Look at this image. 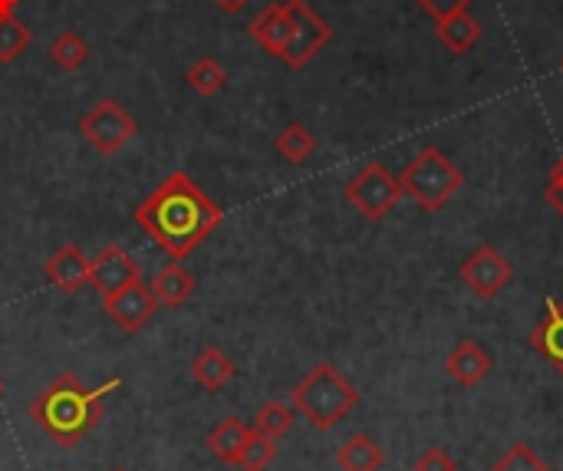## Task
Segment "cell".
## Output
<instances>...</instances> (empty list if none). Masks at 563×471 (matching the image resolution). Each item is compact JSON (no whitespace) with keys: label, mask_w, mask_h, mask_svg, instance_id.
I'll use <instances>...</instances> for the list:
<instances>
[{"label":"cell","mask_w":563,"mask_h":471,"mask_svg":"<svg viewBox=\"0 0 563 471\" xmlns=\"http://www.w3.org/2000/svg\"><path fill=\"white\" fill-rule=\"evenodd\" d=\"M492 370H495V360L478 340H462L445 357V376L462 390H475Z\"/></svg>","instance_id":"8fae6325"},{"label":"cell","mask_w":563,"mask_h":471,"mask_svg":"<svg viewBox=\"0 0 563 471\" xmlns=\"http://www.w3.org/2000/svg\"><path fill=\"white\" fill-rule=\"evenodd\" d=\"M3 393H7V383H3V380H0V396H3Z\"/></svg>","instance_id":"d6a6232c"},{"label":"cell","mask_w":563,"mask_h":471,"mask_svg":"<svg viewBox=\"0 0 563 471\" xmlns=\"http://www.w3.org/2000/svg\"><path fill=\"white\" fill-rule=\"evenodd\" d=\"M102 310L112 317V324H115L119 330H125V333H139V330L155 317L158 300L152 297V291H148V287L142 284V277H139V281L125 284L122 291H115V294L102 297Z\"/></svg>","instance_id":"9c48e42d"},{"label":"cell","mask_w":563,"mask_h":471,"mask_svg":"<svg viewBox=\"0 0 563 471\" xmlns=\"http://www.w3.org/2000/svg\"><path fill=\"white\" fill-rule=\"evenodd\" d=\"M531 350L541 353L558 373H563V300L561 297H548L544 314L538 320V327L531 330Z\"/></svg>","instance_id":"5bb4252c"},{"label":"cell","mask_w":563,"mask_h":471,"mask_svg":"<svg viewBox=\"0 0 563 471\" xmlns=\"http://www.w3.org/2000/svg\"><path fill=\"white\" fill-rule=\"evenodd\" d=\"M112 471H125V469H112Z\"/></svg>","instance_id":"836d02e7"},{"label":"cell","mask_w":563,"mask_h":471,"mask_svg":"<svg viewBox=\"0 0 563 471\" xmlns=\"http://www.w3.org/2000/svg\"><path fill=\"white\" fill-rule=\"evenodd\" d=\"M412 471H459V462L445 452V449H426L416 462Z\"/></svg>","instance_id":"83f0119b"},{"label":"cell","mask_w":563,"mask_h":471,"mask_svg":"<svg viewBox=\"0 0 563 471\" xmlns=\"http://www.w3.org/2000/svg\"><path fill=\"white\" fill-rule=\"evenodd\" d=\"M274 149L284 162L290 165H303L313 152H317V135L303 125V122H287L277 139H274Z\"/></svg>","instance_id":"ffe728a7"},{"label":"cell","mask_w":563,"mask_h":471,"mask_svg":"<svg viewBox=\"0 0 563 471\" xmlns=\"http://www.w3.org/2000/svg\"><path fill=\"white\" fill-rule=\"evenodd\" d=\"M139 132V122L115 102V99H99L82 119H79V135L99 152V155H115L122 145Z\"/></svg>","instance_id":"8992f818"},{"label":"cell","mask_w":563,"mask_h":471,"mask_svg":"<svg viewBox=\"0 0 563 471\" xmlns=\"http://www.w3.org/2000/svg\"><path fill=\"white\" fill-rule=\"evenodd\" d=\"M399 185H402V195H409L422 211L435 215L442 211L455 191H462L465 185V172L435 145H426L399 175Z\"/></svg>","instance_id":"277c9868"},{"label":"cell","mask_w":563,"mask_h":471,"mask_svg":"<svg viewBox=\"0 0 563 471\" xmlns=\"http://www.w3.org/2000/svg\"><path fill=\"white\" fill-rule=\"evenodd\" d=\"M221 13H241L247 7V0H214Z\"/></svg>","instance_id":"f546056e"},{"label":"cell","mask_w":563,"mask_h":471,"mask_svg":"<svg viewBox=\"0 0 563 471\" xmlns=\"http://www.w3.org/2000/svg\"><path fill=\"white\" fill-rule=\"evenodd\" d=\"M294 423H297V409L287 406V403H280V399H274V403H264L257 409L251 429L261 432V436H267V439H274V442H280L294 429Z\"/></svg>","instance_id":"44dd1931"},{"label":"cell","mask_w":563,"mask_h":471,"mask_svg":"<svg viewBox=\"0 0 563 471\" xmlns=\"http://www.w3.org/2000/svg\"><path fill=\"white\" fill-rule=\"evenodd\" d=\"M346 201L363 215L366 221H383L402 198L399 175H393L383 162H366L350 182H346Z\"/></svg>","instance_id":"5b68a950"},{"label":"cell","mask_w":563,"mask_h":471,"mask_svg":"<svg viewBox=\"0 0 563 471\" xmlns=\"http://www.w3.org/2000/svg\"><path fill=\"white\" fill-rule=\"evenodd\" d=\"M284 3H287V10L294 17V33H290L287 50L280 53V59L290 69H303L333 40V26L307 0H284Z\"/></svg>","instance_id":"52a82bcc"},{"label":"cell","mask_w":563,"mask_h":471,"mask_svg":"<svg viewBox=\"0 0 563 471\" xmlns=\"http://www.w3.org/2000/svg\"><path fill=\"white\" fill-rule=\"evenodd\" d=\"M488 471H554L528 442H515Z\"/></svg>","instance_id":"484cf974"},{"label":"cell","mask_w":563,"mask_h":471,"mask_svg":"<svg viewBox=\"0 0 563 471\" xmlns=\"http://www.w3.org/2000/svg\"><path fill=\"white\" fill-rule=\"evenodd\" d=\"M435 33H439V40H442L452 53H468V50H475V43L482 40V23H478L475 13L468 10V13L439 20V23H435Z\"/></svg>","instance_id":"d6986e66"},{"label":"cell","mask_w":563,"mask_h":471,"mask_svg":"<svg viewBox=\"0 0 563 471\" xmlns=\"http://www.w3.org/2000/svg\"><path fill=\"white\" fill-rule=\"evenodd\" d=\"M290 406L297 416H303L317 432H330L340 426L356 406H360V390L330 363H317L294 390H290Z\"/></svg>","instance_id":"3957f363"},{"label":"cell","mask_w":563,"mask_h":471,"mask_svg":"<svg viewBox=\"0 0 563 471\" xmlns=\"http://www.w3.org/2000/svg\"><path fill=\"white\" fill-rule=\"evenodd\" d=\"M561 69H563V59H561Z\"/></svg>","instance_id":"e575fe53"},{"label":"cell","mask_w":563,"mask_h":471,"mask_svg":"<svg viewBox=\"0 0 563 471\" xmlns=\"http://www.w3.org/2000/svg\"><path fill=\"white\" fill-rule=\"evenodd\" d=\"M30 40H33V33L23 20H16L13 13L3 17L0 20V63L7 66V63L20 59V53L30 46Z\"/></svg>","instance_id":"d4e9b609"},{"label":"cell","mask_w":563,"mask_h":471,"mask_svg":"<svg viewBox=\"0 0 563 471\" xmlns=\"http://www.w3.org/2000/svg\"><path fill=\"white\" fill-rule=\"evenodd\" d=\"M435 23L439 20H449V17H459V13H468L475 0H416Z\"/></svg>","instance_id":"4316f807"},{"label":"cell","mask_w":563,"mask_h":471,"mask_svg":"<svg viewBox=\"0 0 563 471\" xmlns=\"http://www.w3.org/2000/svg\"><path fill=\"white\" fill-rule=\"evenodd\" d=\"M247 33H251L254 43L264 46L271 56H280V53L287 50V43H290V33H294V17H290L287 3H284V0L267 3V7L251 20Z\"/></svg>","instance_id":"4fadbf2b"},{"label":"cell","mask_w":563,"mask_h":471,"mask_svg":"<svg viewBox=\"0 0 563 471\" xmlns=\"http://www.w3.org/2000/svg\"><path fill=\"white\" fill-rule=\"evenodd\" d=\"M336 465L343 471H379L386 465V452H383V446H379L373 436L356 432V436H350V439L340 446Z\"/></svg>","instance_id":"e0dca14e"},{"label":"cell","mask_w":563,"mask_h":471,"mask_svg":"<svg viewBox=\"0 0 563 471\" xmlns=\"http://www.w3.org/2000/svg\"><path fill=\"white\" fill-rule=\"evenodd\" d=\"M132 218L172 261H185L205 238H211V231L224 221V211L191 175L172 172L132 211Z\"/></svg>","instance_id":"6da1fadb"},{"label":"cell","mask_w":563,"mask_h":471,"mask_svg":"<svg viewBox=\"0 0 563 471\" xmlns=\"http://www.w3.org/2000/svg\"><path fill=\"white\" fill-rule=\"evenodd\" d=\"M247 436H251V426H247V423H241V419H224V423H218V426L208 432L205 446H208V452H211L218 462L234 465V462H238V452H241V446H244Z\"/></svg>","instance_id":"ac0fdd59"},{"label":"cell","mask_w":563,"mask_h":471,"mask_svg":"<svg viewBox=\"0 0 563 471\" xmlns=\"http://www.w3.org/2000/svg\"><path fill=\"white\" fill-rule=\"evenodd\" d=\"M122 386L119 376L99 383V386H82L73 373H59L33 403H30V419L43 429L46 439H53L59 449H73L79 439H86L106 413V396Z\"/></svg>","instance_id":"7a4b0ae2"},{"label":"cell","mask_w":563,"mask_h":471,"mask_svg":"<svg viewBox=\"0 0 563 471\" xmlns=\"http://www.w3.org/2000/svg\"><path fill=\"white\" fill-rule=\"evenodd\" d=\"M185 79H188V86H191L198 96H218V92L228 86V69H224L218 59L201 56V59H195V63L188 66Z\"/></svg>","instance_id":"7402d4cb"},{"label":"cell","mask_w":563,"mask_h":471,"mask_svg":"<svg viewBox=\"0 0 563 471\" xmlns=\"http://www.w3.org/2000/svg\"><path fill=\"white\" fill-rule=\"evenodd\" d=\"M139 277H142V267L135 264V258L122 244H106L89 261V287L99 291V297H109Z\"/></svg>","instance_id":"30bf717a"},{"label":"cell","mask_w":563,"mask_h":471,"mask_svg":"<svg viewBox=\"0 0 563 471\" xmlns=\"http://www.w3.org/2000/svg\"><path fill=\"white\" fill-rule=\"evenodd\" d=\"M544 201L558 211L563 218V185H558V182H548V188H544Z\"/></svg>","instance_id":"f1b7e54d"},{"label":"cell","mask_w":563,"mask_h":471,"mask_svg":"<svg viewBox=\"0 0 563 471\" xmlns=\"http://www.w3.org/2000/svg\"><path fill=\"white\" fill-rule=\"evenodd\" d=\"M49 59L59 69H79L89 59V43L76 33V30H63L53 43H49Z\"/></svg>","instance_id":"cb8c5ba5"},{"label":"cell","mask_w":563,"mask_h":471,"mask_svg":"<svg viewBox=\"0 0 563 471\" xmlns=\"http://www.w3.org/2000/svg\"><path fill=\"white\" fill-rule=\"evenodd\" d=\"M548 182H558V185H563V155L551 165V175H548Z\"/></svg>","instance_id":"4dcf8cb0"},{"label":"cell","mask_w":563,"mask_h":471,"mask_svg":"<svg viewBox=\"0 0 563 471\" xmlns=\"http://www.w3.org/2000/svg\"><path fill=\"white\" fill-rule=\"evenodd\" d=\"M459 281H462L465 287H472L482 300H495V297L515 281V267L508 264V258H505L498 248L482 244V248H475V251L462 261Z\"/></svg>","instance_id":"ba28073f"},{"label":"cell","mask_w":563,"mask_h":471,"mask_svg":"<svg viewBox=\"0 0 563 471\" xmlns=\"http://www.w3.org/2000/svg\"><path fill=\"white\" fill-rule=\"evenodd\" d=\"M16 7H20V0H0V20H3V17H10Z\"/></svg>","instance_id":"1f68e13d"},{"label":"cell","mask_w":563,"mask_h":471,"mask_svg":"<svg viewBox=\"0 0 563 471\" xmlns=\"http://www.w3.org/2000/svg\"><path fill=\"white\" fill-rule=\"evenodd\" d=\"M43 274L59 294H79L89 287V258L76 244H63L46 258Z\"/></svg>","instance_id":"7c38bea8"},{"label":"cell","mask_w":563,"mask_h":471,"mask_svg":"<svg viewBox=\"0 0 563 471\" xmlns=\"http://www.w3.org/2000/svg\"><path fill=\"white\" fill-rule=\"evenodd\" d=\"M148 291H152V297H155L162 307L178 310V307H185V304L195 297L198 281H195V274H191L188 267H181L178 261H172V264H165L162 271H155Z\"/></svg>","instance_id":"9a60e30c"},{"label":"cell","mask_w":563,"mask_h":471,"mask_svg":"<svg viewBox=\"0 0 563 471\" xmlns=\"http://www.w3.org/2000/svg\"><path fill=\"white\" fill-rule=\"evenodd\" d=\"M277 452H280V449H277V442H274V439H267V436H261V432H254V429H251V436L244 439V446H241V452H238L234 469L264 471L267 465H274Z\"/></svg>","instance_id":"603a6c76"},{"label":"cell","mask_w":563,"mask_h":471,"mask_svg":"<svg viewBox=\"0 0 563 471\" xmlns=\"http://www.w3.org/2000/svg\"><path fill=\"white\" fill-rule=\"evenodd\" d=\"M191 380L205 390V393H221L231 380H234V363L221 347H205L195 360H191Z\"/></svg>","instance_id":"2e32d148"}]
</instances>
